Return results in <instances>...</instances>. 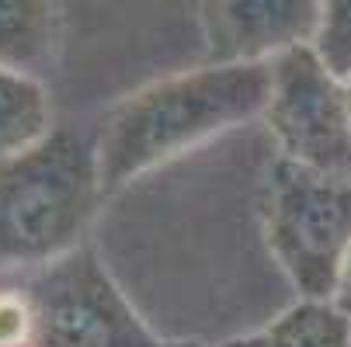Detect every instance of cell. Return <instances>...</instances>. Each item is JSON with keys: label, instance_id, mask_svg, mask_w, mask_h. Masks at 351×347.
Returning a JSON list of instances; mask_svg holds the SVG:
<instances>
[{"label": "cell", "instance_id": "6da1fadb", "mask_svg": "<svg viewBox=\"0 0 351 347\" xmlns=\"http://www.w3.org/2000/svg\"><path fill=\"white\" fill-rule=\"evenodd\" d=\"M271 63L198 66L136 90L105 118L94 142L105 194L125 188L191 146L265 115Z\"/></svg>", "mask_w": 351, "mask_h": 347}, {"label": "cell", "instance_id": "5bb4252c", "mask_svg": "<svg viewBox=\"0 0 351 347\" xmlns=\"http://www.w3.org/2000/svg\"><path fill=\"white\" fill-rule=\"evenodd\" d=\"M167 347H202V344H167Z\"/></svg>", "mask_w": 351, "mask_h": 347}, {"label": "cell", "instance_id": "8fae6325", "mask_svg": "<svg viewBox=\"0 0 351 347\" xmlns=\"http://www.w3.org/2000/svg\"><path fill=\"white\" fill-rule=\"evenodd\" d=\"M0 347H35V313L25 288H0Z\"/></svg>", "mask_w": 351, "mask_h": 347}, {"label": "cell", "instance_id": "ba28073f", "mask_svg": "<svg viewBox=\"0 0 351 347\" xmlns=\"http://www.w3.org/2000/svg\"><path fill=\"white\" fill-rule=\"evenodd\" d=\"M223 347H351V323L334 303L299 299L265 330Z\"/></svg>", "mask_w": 351, "mask_h": 347}, {"label": "cell", "instance_id": "5b68a950", "mask_svg": "<svg viewBox=\"0 0 351 347\" xmlns=\"http://www.w3.org/2000/svg\"><path fill=\"white\" fill-rule=\"evenodd\" d=\"M265 122L282 150V160L327 177H351L348 94L310 45L271 60Z\"/></svg>", "mask_w": 351, "mask_h": 347}, {"label": "cell", "instance_id": "52a82bcc", "mask_svg": "<svg viewBox=\"0 0 351 347\" xmlns=\"http://www.w3.org/2000/svg\"><path fill=\"white\" fill-rule=\"evenodd\" d=\"M53 136L45 87L18 70L0 66V164H8Z\"/></svg>", "mask_w": 351, "mask_h": 347}, {"label": "cell", "instance_id": "277c9868", "mask_svg": "<svg viewBox=\"0 0 351 347\" xmlns=\"http://www.w3.org/2000/svg\"><path fill=\"white\" fill-rule=\"evenodd\" d=\"M25 295L35 313V347H167L87 246L38 268Z\"/></svg>", "mask_w": 351, "mask_h": 347}, {"label": "cell", "instance_id": "7a4b0ae2", "mask_svg": "<svg viewBox=\"0 0 351 347\" xmlns=\"http://www.w3.org/2000/svg\"><path fill=\"white\" fill-rule=\"evenodd\" d=\"M101 194L94 146L70 132L0 164V271H38L80 250Z\"/></svg>", "mask_w": 351, "mask_h": 347}, {"label": "cell", "instance_id": "7c38bea8", "mask_svg": "<svg viewBox=\"0 0 351 347\" xmlns=\"http://www.w3.org/2000/svg\"><path fill=\"white\" fill-rule=\"evenodd\" d=\"M344 316H348V323H351V257H348V264H344V271H341V281H337V292H334V299H330Z\"/></svg>", "mask_w": 351, "mask_h": 347}, {"label": "cell", "instance_id": "4fadbf2b", "mask_svg": "<svg viewBox=\"0 0 351 347\" xmlns=\"http://www.w3.org/2000/svg\"><path fill=\"white\" fill-rule=\"evenodd\" d=\"M344 94H348V115H351V80L344 83Z\"/></svg>", "mask_w": 351, "mask_h": 347}, {"label": "cell", "instance_id": "30bf717a", "mask_svg": "<svg viewBox=\"0 0 351 347\" xmlns=\"http://www.w3.org/2000/svg\"><path fill=\"white\" fill-rule=\"evenodd\" d=\"M310 49L341 83L351 80V0L320 4V25Z\"/></svg>", "mask_w": 351, "mask_h": 347}, {"label": "cell", "instance_id": "9c48e42d", "mask_svg": "<svg viewBox=\"0 0 351 347\" xmlns=\"http://www.w3.org/2000/svg\"><path fill=\"white\" fill-rule=\"evenodd\" d=\"M60 14L42 0H0V66L28 73L56 49Z\"/></svg>", "mask_w": 351, "mask_h": 347}, {"label": "cell", "instance_id": "3957f363", "mask_svg": "<svg viewBox=\"0 0 351 347\" xmlns=\"http://www.w3.org/2000/svg\"><path fill=\"white\" fill-rule=\"evenodd\" d=\"M265 229L299 299L330 303L351 257V177L278 160L268 181Z\"/></svg>", "mask_w": 351, "mask_h": 347}, {"label": "cell", "instance_id": "8992f818", "mask_svg": "<svg viewBox=\"0 0 351 347\" xmlns=\"http://www.w3.org/2000/svg\"><path fill=\"white\" fill-rule=\"evenodd\" d=\"M320 25L313 0H219L202 4L206 63L254 66L310 45Z\"/></svg>", "mask_w": 351, "mask_h": 347}]
</instances>
